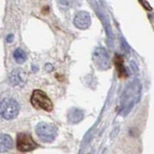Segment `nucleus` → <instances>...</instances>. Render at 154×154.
<instances>
[{
  "label": "nucleus",
  "mask_w": 154,
  "mask_h": 154,
  "mask_svg": "<svg viewBox=\"0 0 154 154\" xmlns=\"http://www.w3.org/2000/svg\"><path fill=\"white\" fill-rule=\"evenodd\" d=\"M13 147V139L8 134L0 135V152H6Z\"/></svg>",
  "instance_id": "6e6552de"
},
{
  "label": "nucleus",
  "mask_w": 154,
  "mask_h": 154,
  "mask_svg": "<svg viewBox=\"0 0 154 154\" xmlns=\"http://www.w3.org/2000/svg\"><path fill=\"white\" fill-rule=\"evenodd\" d=\"M31 103L35 109H41L46 111H51L53 109L51 100L41 90L33 91L31 98Z\"/></svg>",
  "instance_id": "f03ea898"
},
{
  "label": "nucleus",
  "mask_w": 154,
  "mask_h": 154,
  "mask_svg": "<svg viewBox=\"0 0 154 154\" xmlns=\"http://www.w3.org/2000/svg\"><path fill=\"white\" fill-rule=\"evenodd\" d=\"M36 134L44 143H51L57 135V129L51 124L40 123L36 127Z\"/></svg>",
  "instance_id": "7ed1b4c3"
},
{
  "label": "nucleus",
  "mask_w": 154,
  "mask_h": 154,
  "mask_svg": "<svg viewBox=\"0 0 154 154\" xmlns=\"http://www.w3.org/2000/svg\"><path fill=\"white\" fill-rule=\"evenodd\" d=\"M16 146L17 149L23 151V152H28L32 151L35 149H37L38 145L33 141L32 136L27 133H19L17 136V142H16Z\"/></svg>",
  "instance_id": "20e7f679"
},
{
  "label": "nucleus",
  "mask_w": 154,
  "mask_h": 154,
  "mask_svg": "<svg viewBox=\"0 0 154 154\" xmlns=\"http://www.w3.org/2000/svg\"><path fill=\"white\" fill-rule=\"evenodd\" d=\"M139 2H140L142 7H143L146 11H152L151 6L149 5V3L147 2L146 0H139Z\"/></svg>",
  "instance_id": "9b49d317"
},
{
  "label": "nucleus",
  "mask_w": 154,
  "mask_h": 154,
  "mask_svg": "<svg viewBox=\"0 0 154 154\" xmlns=\"http://www.w3.org/2000/svg\"><path fill=\"white\" fill-rule=\"evenodd\" d=\"M14 58L16 63L22 64L27 60V54L24 51H22L21 49H17L14 52Z\"/></svg>",
  "instance_id": "9d476101"
},
{
  "label": "nucleus",
  "mask_w": 154,
  "mask_h": 154,
  "mask_svg": "<svg viewBox=\"0 0 154 154\" xmlns=\"http://www.w3.org/2000/svg\"><path fill=\"white\" fill-rule=\"evenodd\" d=\"M88 15L85 13H79L74 17V25L80 29H85L88 26Z\"/></svg>",
  "instance_id": "1a4fd4ad"
},
{
  "label": "nucleus",
  "mask_w": 154,
  "mask_h": 154,
  "mask_svg": "<svg viewBox=\"0 0 154 154\" xmlns=\"http://www.w3.org/2000/svg\"><path fill=\"white\" fill-rule=\"evenodd\" d=\"M27 80V73L23 69H15L10 75V82L13 86H23Z\"/></svg>",
  "instance_id": "39448f33"
},
{
  "label": "nucleus",
  "mask_w": 154,
  "mask_h": 154,
  "mask_svg": "<svg viewBox=\"0 0 154 154\" xmlns=\"http://www.w3.org/2000/svg\"><path fill=\"white\" fill-rule=\"evenodd\" d=\"M113 62H114V65H115V68H116L119 78H126L128 75H127L125 66H124L123 57L119 54H116L114 59H113Z\"/></svg>",
  "instance_id": "0eeeda50"
},
{
  "label": "nucleus",
  "mask_w": 154,
  "mask_h": 154,
  "mask_svg": "<svg viewBox=\"0 0 154 154\" xmlns=\"http://www.w3.org/2000/svg\"><path fill=\"white\" fill-rule=\"evenodd\" d=\"M19 104L14 98H4L0 102V115L5 120H11L18 115Z\"/></svg>",
  "instance_id": "f257e3e1"
},
{
  "label": "nucleus",
  "mask_w": 154,
  "mask_h": 154,
  "mask_svg": "<svg viewBox=\"0 0 154 154\" xmlns=\"http://www.w3.org/2000/svg\"><path fill=\"white\" fill-rule=\"evenodd\" d=\"M34 9H37L36 11V16H44V17H47L48 15L51 14V8H50V4L48 2V0H41V1L37 2V5L35 6Z\"/></svg>",
  "instance_id": "423d86ee"
}]
</instances>
